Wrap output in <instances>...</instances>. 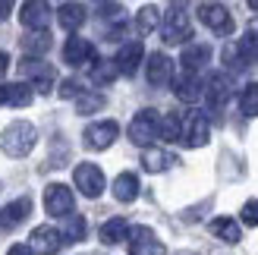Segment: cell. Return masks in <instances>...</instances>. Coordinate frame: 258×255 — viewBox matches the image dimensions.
I'll return each mask as SVG.
<instances>
[{
	"label": "cell",
	"instance_id": "17",
	"mask_svg": "<svg viewBox=\"0 0 258 255\" xmlns=\"http://www.w3.org/2000/svg\"><path fill=\"white\" fill-rule=\"evenodd\" d=\"M32 101H35L32 85H25V82L0 85V104H10V107H29Z\"/></svg>",
	"mask_w": 258,
	"mask_h": 255
},
{
	"label": "cell",
	"instance_id": "5",
	"mask_svg": "<svg viewBox=\"0 0 258 255\" xmlns=\"http://www.w3.org/2000/svg\"><path fill=\"white\" fill-rule=\"evenodd\" d=\"M208 136H211V123L205 113H189V117L183 120V126H179V142L189 145V148H202L208 145Z\"/></svg>",
	"mask_w": 258,
	"mask_h": 255
},
{
	"label": "cell",
	"instance_id": "18",
	"mask_svg": "<svg viewBox=\"0 0 258 255\" xmlns=\"http://www.w3.org/2000/svg\"><path fill=\"white\" fill-rule=\"evenodd\" d=\"M29 211H32V199H16V202H10V205L0 208V227H4V230L19 227L25 218H29Z\"/></svg>",
	"mask_w": 258,
	"mask_h": 255
},
{
	"label": "cell",
	"instance_id": "37",
	"mask_svg": "<svg viewBox=\"0 0 258 255\" xmlns=\"http://www.w3.org/2000/svg\"><path fill=\"white\" fill-rule=\"evenodd\" d=\"M7 70H10V57L4 54V50H0V79L7 76Z\"/></svg>",
	"mask_w": 258,
	"mask_h": 255
},
{
	"label": "cell",
	"instance_id": "30",
	"mask_svg": "<svg viewBox=\"0 0 258 255\" xmlns=\"http://www.w3.org/2000/svg\"><path fill=\"white\" fill-rule=\"evenodd\" d=\"M239 110L246 117H258V82H249L239 95Z\"/></svg>",
	"mask_w": 258,
	"mask_h": 255
},
{
	"label": "cell",
	"instance_id": "12",
	"mask_svg": "<svg viewBox=\"0 0 258 255\" xmlns=\"http://www.w3.org/2000/svg\"><path fill=\"white\" fill-rule=\"evenodd\" d=\"M60 246H63L60 230H54V227H47V224H44V227H35L32 236H29V249H32V255H57Z\"/></svg>",
	"mask_w": 258,
	"mask_h": 255
},
{
	"label": "cell",
	"instance_id": "22",
	"mask_svg": "<svg viewBox=\"0 0 258 255\" xmlns=\"http://www.w3.org/2000/svg\"><path fill=\"white\" fill-rule=\"evenodd\" d=\"M98 236H101V243H104V246H117V243H123V239L129 236V224L123 218H110V221L101 224Z\"/></svg>",
	"mask_w": 258,
	"mask_h": 255
},
{
	"label": "cell",
	"instance_id": "31",
	"mask_svg": "<svg viewBox=\"0 0 258 255\" xmlns=\"http://www.w3.org/2000/svg\"><path fill=\"white\" fill-rule=\"evenodd\" d=\"M22 47L29 50V54H44V50L50 47V35H47V29L25 35V38H22Z\"/></svg>",
	"mask_w": 258,
	"mask_h": 255
},
{
	"label": "cell",
	"instance_id": "10",
	"mask_svg": "<svg viewBox=\"0 0 258 255\" xmlns=\"http://www.w3.org/2000/svg\"><path fill=\"white\" fill-rule=\"evenodd\" d=\"M199 19L208 25L211 32H217V35H230V32H233V16H230V10L224 4H202L199 7Z\"/></svg>",
	"mask_w": 258,
	"mask_h": 255
},
{
	"label": "cell",
	"instance_id": "38",
	"mask_svg": "<svg viewBox=\"0 0 258 255\" xmlns=\"http://www.w3.org/2000/svg\"><path fill=\"white\" fill-rule=\"evenodd\" d=\"M10 10H13V4H10V0H0V22H4V19L10 16Z\"/></svg>",
	"mask_w": 258,
	"mask_h": 255
},
{
	"label": "cell",
	"instance_id": "14",
	"mask_svg": "<svg viewBox=\"0 0 258 255\" xmlns=\"http://www.w3.org/2000/svg\"><path fill=\"white\" fill-rule=\"evenodd\" d=\"M142 60H145V47H142V41H129V44L120 47L113 67H117V73H123V76H136L139 67H142Z\"/></svg>",
	"mask_w": 258,
	"mask_h": 255
},
{
	"label": "cell",
	"instance_id": "33",
	"mask_svg": "<svg viewBox=\"0 0 258 255\" xmlns=\"http://www.w3.org/2000/svg\"><path fill=\"white\" fill-rule=\"evenodd\" d=\"M179 126H183V120H179L176 113H167V117H161L158 139H164V142H173V139H179Z\"/></svg>",
	"mask_w": 258,
	"mask_h": 255
},
{
	"label": "cell",
	"instance_id": "7",
	"mask_svg": "<svg viewBox=\"0 0 258 255\" xmlns=\"http://www.w3.org/2000/svg\"><path fill=\"white\" fill-rule=\"evenodd\" d=\"M73 183L85 199H98L104 193V173H101L98 164H79V167L73 170Z\"/></svg>",
	"mask_w": 258,
	"mask_h": 255
},
{
	"label": "cell",
	"instance_id": "26",
	"mask_svg": "<svg viewBox=\"0 0 258 255\" xmlns=\"http://www.w3.org/2000/svg\"><path fill=\"white\" fill-rule=\"evenodd\" d=\"M136 29H139V35H151L154 29H161V10L158 7H142L136 13Z\"/></svg>",
	"mask_w": 258,
	"mask_h": 255
},
{
	"label": "cell",
	"instance_id": "16",
	"mask_svg": "<svg viewBox=\"0 0 258 255\" xmlns=\"http://www.w3.org/2000/svg\"><path fill=\"white\" fill-rule=\"evenodd\" d=\"M63 60H67L70 67H85V63H95V47H92V41H85V38H70V41L63 44Z\"/></svg>",
	"mask_w": 258,
	"mask_h": 255
},
{
	"label": "cell",
	"instance_id": "4",
	"mask_svg": "<svg viewBox=\"0 0 258 255\" xmlns=\"http://www.w3.org/2000/svg\"><path fill=\"white\" fill-rule=\"evenodd\" d=\"M76 208V199H73V189L63 186V183H50L44 189V211L50 218H70Z\"/></svg>",
	"mask_w": 258,
	"mask_h": 255
},
{
	"label": "cell",
	"instance_id": "39",
	"mask_svg": "<svg viewBox=\"0 0 258 255\" xmlns=\"http://www.w3.org/2000/svg\"><path fill=\"white\" fill-rule=\"evenodd\" d=\"M249 7H252V10H258V0H249Z\"/></svg>",
	"mask_w": 258,
	"mask_h": 255
},
{
	"label": "cell",
	"instance_id": "3",
	"mask_svg": "<svg viewBox=\"0 0 258 255\" xmlns=\"http://www.w3.org/2000/svg\"><path fill=\"white\" fill-rule=\"evenodd\" d=\"M161 32H164V41L167 44H186L189 38H192V22H189L186 13L179 10V0H176V7H170V13L164 16Z\"/></svg>",
	"mask_w": 258,
	"mask_h": 255
},
{
	"label": "cell",
	"instance_id": "24",
	"mask_svg": "<svg viewBox=\"0 0 258 255\" xmlns=\"http://www.w3.org/2000/svg\"><path fill=\"white\" fill-rule=\"evenodd\" d=\"M57 22H60L67 32H76V29H79V25L85 22V7H82V4H76V0L63 4V7L57 10Z\"/></svg>",
	"mask_w": 258,
	"mask_h": 255
},
{
	"label": "cell",
	"instance_id": "36",
	"mask_svg": "<svg viewBox=\"0 0 258 255\" xmlns=\"http://www.w3.org/2000/svg\"><path fill=\"white\" fill-rule=\"evenodd\" d=\"M7 255H32V249L25 246V243H16V246H13V249H10Z\"/></svg>",
	"mask_w": 258,
	"mask_h": 255
},
{
	"label": "cell",
	"instance_id": "34",
	"mask_svg": "<svg viewBox=\"0 0 258 255\" xmlns=\"http://www.w3.org/2000/svg\"><path fill=\"white\" fill-rule=\"evenodd\" d=\"M239 218H242V224H249V227H258V199H249L246 205H242Z\"/></svg>",
	"mask_w": 258,
	"mask_h": 255
},
{
	"label": "cell",
	"instance_id": "6",
	"mask_svg": "<svg viewBox=\"0 0 258 255\" xmlns=\"http://www.w3.org/2000/svg\"><path fill=\"white\" fill-rule=\"evenodd\" d=\"M19 70H22V76L25 79H32V92L38 88V92H50L54 88V67L50 63H44V60H38V57H25L22 63H19Z\"/></svg>",
	"mask_w": 258,
	"mask_h": 255
},
{
	"label": "cell",
	"instance_id": "15",
	"mask_svg": "<svg viewBox=\"0 0 258 255\" xmlns=\"http://www.w3.org/2000/svg\"><path fill=\"white\" fill-rule=\"evenodd\" d=\"M145 73H148V82L154 88H161L173 79V60L164 54V50H158V54H151L148 63H145Z\"/></svg>",
	"mask_w": 258,
	"mask_h": 255
},
{
	"label": "cell",
	"instance_id": "20",
	"mask_svg": "<svg viewBox=\"0 0 258 255\" xmlns=\"http://www.w3.org/2000/svg\"><path fill=\"white\" fill-rule=\"evenodd\" d=\"M208 60H211V47L208 44H192V41L183 47V57H179V63H183L186 73H199Z\"/></svg>",
	"mask_w": 258,
	"mask_h": 255
},
{
	"label": "cell",
	"instance_id": "29",
	"mask_svg": "<svg viewBox=\"0 0 258 255\" xmlns=\"http://www.w3.org/2000/svg\"><path fill=\"white\" fill-rule=\"evenodd\" d=\"M117 67H113V60H95L92 63V82H98V85H107V82H113L117 79Z\"/></svg>",
	"mask_w": 258,
	"mask_h": 255
},
{
	"label": "cell",
	"instance_id": "13",
	"mask_svg": "<svg viewBox=\"0 0 258 255\" xmlns=\"http://www.w3.org/2000/svg\"><path fill=\"white\" fill-rule=\"evenodd\" d=\"M19 19L25 29H32V32H41L47 19H50V7H47V0H25L22 10H19Z\"/></svg>",
	"mask_w": 258,
	"mask_h": 255
},
{
	"label": "cell",
	"instance_id": "27",
	"mask_svg": "<svg viewBox=\"0 0 258 255\" xmlns=\"http://www.w3.org/2000/svg\"><path fill=\"white\" fill-rule=\"evenodd\" d=\"M236 54L242 60V67H255V63H258V35L255 32H249L246 38H239Z\"/></svg>",
	"mask_w": 258,
	"mask_h": 255
},
{
	"label": "cell",
	"instance_id": "19",
	"mask_svg": "<svg viewBox=\"0 0 258 255\" xmlns=\"http://www.w3.org/2000/svg\"><path fill=\"white\" fill-rule=\"evenodd\" d=\"M173 92L179 101H186V104H196V101L202 98V79L199 73H183L173 79Z\"/></svg>",
	"mask_w": 258,
	"mask_h": 255
},
{
	"label": "cell",
	"instance_id": "25",
	"mask_svg": "<svg viewBox=\"0 0 258 255\" xmlns=\"http://www.w3.org/2000/svg\"><path fill=\"white\" fill-rule=\"evenodd\" d=\"M211 233L217 239H224V243H239V239H242L239 221H233V218H214L211 221Z\"/></svg>",
	"mask_w": 258,
	"mask_h": 255
},
{
	"label": "cell",
	"instance_id": "11",
	"mask_svg": "<svg viewBox=\"0 0 258 255\" xmlns=\"http://www.w3.org/2000/svg\"><path fill=\"white\" fill-rule=\"evenodd\" d=\"M129 255H167V249L148 227H133L129 230Z\"/></svg>",
	"mask_w": 258,
	"mask_h": 255
},
{
	"label": "cell",
	"instance_id": "8",
	"mask_svg": "<svg viewBox=\"0 0 258 255\" xmlns=\"http://www.w3.org/2000/svg\"><path fill=\"white\" fill-rule=\"evenodd\" d=\"M117 136H120L117 120H101V123H92V126H88V130L82 133L85 148H92V151H104V148H110L113 142H117Z\"/></svg>",
	"mask_w": 258,
	"mask_h": 255
},
{
	"label": "cell",
	"instance_id": "40",
	"mask_svg": "<svg viewBox=\"0 0 258 255\" xmlns=\"http://www.w3.org/2000/svg\"><path fill=\"white\" fill-rule=\"evenodd\" d=\"M98 4H107V0H98Z\"/></svg>",
	"mask_w": 258,
	"mask_h": 255
},
{
	"label": "cell",
	"instance_id": "2",
	"mask_svg": "<svg viewBox=\"0 0 258 255\" xmlns=\"http://www.w3.org/2000/svg\"><path fill=\"white\" fill-rule=\"evenodd\" d=\"M158 130H161V113L158 110H151V107H145V110H139L136 117H133V123H129V139H133L136 145H142V148H151V142L158 139Z\"/></svg>",
	"mask_w": 258,
	"mask_h": 255
},
{
	"label": "cell",
	"instance_id": "1",
	"mask_svg": "<svg viewBox=\"0 0 258 255\" xmlns=\"http://www.w3.org/2000/svg\"><path fill=\"white\" fill-rule=\"evenodd\" d=\"M35 142H38V133H35V126L25 123V120L10 123L7 130L0 133V148H4L10 158H25L35 148Z\"/></svg>",
	"mask_w": 258,
	"mask_h": 255
},
{
	"label": "cell",
	"instance_id": "23",
	"mask_svg": "<svg viewBox=\"0 0 258 255\" xmlns=\"http://www.w3.org/2000/svg\"><path fill=\"white\" fill-rule=\"evenodd\" d=\"M170 164H176V155H170V151H164V148H145V155H142V167L148 173H161V170L170 167Z\"/></svg>",
	"mask_w": 258,
	"mask_h": 255
},
{
	"label": "cell",
	"instance_id": "28",
	"mask_svg": "<svg viewBox=\"0 0 258 255\" xmlns=\"http://www.w3.org/2000/svg\"><path fill=\"white\" fill-rule=\"evenodd\" d=\"M63 243H79V239H85V218L82 214H70L67 221H63Z\"/></svg>",
	"mask_w": 258,
	"mask_h": 255
},
{
	"label": "cell",
	"instance_id": "32",
	"mask_svg": "<svg viewBox=\"0 0 258 255\" xmlns=\"http://www.w3.org/2000/svg\"><path fill=\"white\" fill-rule=\"evenodd\" d=\"M101 107H104V95H98V92H82L76 98V110L79 113H95Z\"/></svg>",
	"mask_w": 258,
	"mask_h": 255
},
{
	"label": "cell",
	"instance_id": "35",
	"mask_svg": "<svg viewBox=\"0 0 258 255\" xmlns=\"http://www.w3.org/2000/svg\"><path fill=\"white\" fill-rule=\"evenodd\" d=\"M57 92H60V98H79V95L85 92V88H82L79 82H76V79H67V82H63V85L57 88Z\"/></svg>",
	"mask_w": 258,
	"mask_h": 255
},
{
	"label": "cell",
	"instance_id": "21",
	"mask_svg": "<svg viewBox=\"0 0 258 255\" xmlns=\"http://www.w3.org/2000/svg\"><path fill=\"white\" fill-rule=\"evenodd\" d=\"M113 199L123 202V205H129V202L139 199V176L136 173H120L117 180H113Z\"/></svg>",
	"mask_w": 258,
	"mask_h": 255
},
{
	"label": "cell",
	"instance_id": "9",
	"mask_svg": "<svg viewBox=\"0 0 258 255\" xmlns=\"http://www.w3.org/2000/svg\"><path fill=\"white\" fill-rule=\"evenodd\" d=\"M202 95H205V101H208V107H214V110H221L230 98H233V79H230L227 73H214L208 82H205V88H202Z\"/></svg>",
	"mask_w": 258,
	"mask_h": 255
}]
</instances>
